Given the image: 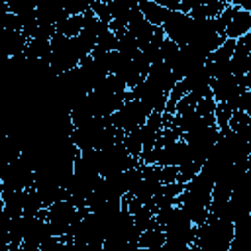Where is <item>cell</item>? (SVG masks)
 I'll return each mask as SVG.
<instances>
[{
    "instance_id": "8fae6325",
    "label": "cell",
    "mask_w": 251,
    "mask_h": 251,
    "mask_svg": "<svg viewBox=\"0 0 251 251\" xmlns=\"http://www.w3.org/2000/svg\"><path fill=\"white\" fill-rule=\"evenodd\" d=\"M27 45V37L24 35V31H14V29H4V51L10 57L22 55L24 49Z\"/></svg>"
},
{
    "instance_id": "83f0119b",
    "label": "cell",
    "mask_w": 251,
    "mask_h": 251,
    "mask_svg": "<svg viewBox=\"0 0 251 251\" xmlns=\"http://www.w3.org/2000/svg\"><path fill=\"white\" fill-rule=\"evenodd\" d=\"M180 2H182V0H180Z\"/></svg>"
},
{
    "instance_id": "4316f807",
    "label": "cell",
    "mask_w": 251,
    "mask_h": 251,
    "mask_svg": "<svg viewBox=\"0 0 251 251\" xmlns=\"http://www.w3.org/2000/svg\"><path fill=\"white\" fill-rule=\"evenodd\" d=\"M231 4H233V6H237V8H241V10L251 12V0H233Z\"/></svg>"
},
{
    "instance_id": "2e32d148",
    "label": "cell",
    "mask_w": 251,
    "mask_h": 251,
    "mask_svg": "<svg viewBox=\"0 0 251 251\" xmlns=\"http://www.w3.org/2000/svg\"><path fill=\"white\" fill-rule=\"evenodd\" d=\"M96 45L106 49V51H116L118 49V35L116 31L110 27V24H100L98 35H96Z\"/></svg>"
},
{
    "instance_id": "d6986e66",
    "label": "cell",
    "mask_w": 251,
    "mask_h": 251,
    "mask_svg": "<svg viewBox=\"0 0 251 251\" xmlns=\"http://www.w3.org/2000/svg\"><path fill=\"white\" fill-rule=\"evenodd\" d=\"M214 116H216V124L220 127V131H227L229 129V120L233 116V110L226 102H218L216 110H214Z\"/></svg>"
},
{
    "instance_id": "484cf974",
    "label": "cell",
    "mask_w": 251,
    "mask_h": 251,
    "mask_svg": "<svg viewBox=\"0 0 251 251\" xmlns=\"http://www.w3.org/2000/svg\"><path fill=\"white\" fill-rule=\"evenodd\" d=\"M161 6H165L167 10H182V2L180 0H157Z\"/></svg>"
},
{
    "instance_id": "d4e9b609",
    "label": "cell",
    "mask_w": 251,
    "mask_h": 251,
    "mask_svg": "<svg viewBox=\"0 0 251 251\" xmlns=\"http://www.w3.org/2000/svg\"><path fill=\"white\" fill-rule=\"evenodd\" d=\"M239 110H241V112H245L247 116H251V88H247V90L241 94Z\"/></svg>"
},
{
    "instance_id": "5bb4252c",
    "label": "cell",
    "mask_w": 251,
    "mask_h": 251,
    "mask_svg": "<svg viewBox=\"0 0 251 251\" xmlns=\"http://www.w3.org/2000/svg\"><path fill=\"white\" fill-rule=\"evenodd\" d=\"M57 31L67 35V37H76L82 27H84V14H76V16H67L65 20H61L57 25Z\"/></svg>"
},
{
    "instance_id": "44dd1931",
    "label": "cell",
    "mask_w": 251,
    "mask_h": 251,
    "mask_svg": "<svg viewBox=\"0 0 251 251\" xmlns=\"http://www.w3.org/2000/svg\"><path fill=\"white\" fill-rule=\"evenodd\" d=\"M178 51H180V45L176 41H173L169 37L163 39V43H161V59L165 63H173V59L178 55Z\"/></svg>"
},
{
    "instance_id": "ac0fdd59",
    "label": "cell",
    "mask_w": 251,
    "mask_h": 251,
    "mask_svg": "<svg viewBox=\"0 0 251 251\" xmlns=\"http://www.w3.org/2000/svg\"><path fill=\"white\" fill-rule=\"evenodd\" d=\"M124 143H126L127 151H129L133 157H137V159L141 157V151H143V137H141L139 127L133 129V131H127V133L124 135Z\"/></svg>"
},
{
    "instance_id": "7402d4cb",
    "label": "cell",
    "mask_w": 251,
    "mask_h": 251,
    "mask_svg": "<svg viewBox=\"0 0 251 251\" xmlns=\"http://www.w3.org/2000/svg\"><path fill=\"white\" fill-rule=\"evenodd\" d=\"M90 10L96 14V18L100 20V22H104V24H110L112 20H114V16H112V12H110V6L106 4V2H102V0H92L90 2Z\"/></svg>"
},
{
    "instance_id": "6da1fadb",
    "label": "cell",
    "mask_w": 251,
    "mask_h": 251,
    "mask_svg": "<svg viewBox=\"0 0 251 251\" xmlns=\"http://www.w3.org/2000/svg\"><path fill=\"white\" fill-rule=\"evenodd\" d=\"M233 241V222L214 216H208V222L202 226H196V235L192 241L194 251H229Z\"/></svg>"
},
{
    "instance_id": "30bf717a",
    "label": "cell",
    "mask_w": 251,
    "mask_h": 251,
    "mask_svg": "<svg viewBox=\"0 0 251 251\" xmlns=\"http://www.w3.org/2000/svg\"><path fill=\"white\" fill-rule=\"evenodd\" d=\"M137 2H139V10H141V14L145 16L147 22H151L153 25H163L165 24L171 10L161 6L157 0H137Z\"/></svg>"
},
{
    "instance_id": "4fadbf2b",
    "label": "cell",
    "mask_w": 251,
    "mask_h": 251,
    "mask_svg": "<svg viewBox=\"0 0 251 251\" xmlns=\"http://www.w3.org/2000/svg\"><path fill=\"white\" fill-rule=\"evenodd\" d=\"M165 245V231L161 226H155V227H149V229H143L141 235H139V249H163Z\"/></svg>"
},
{
    "instance_id": "52a82bcc",
    "label": "cell",
    "mask_w": 251,
    "mask_h": 251,
    "mask_svg": "<svg viewBox=\"0 0 251 251\" xmlns=\"http://www.w3.org/2000/svg\"><path fill=\"white\" fill-rule=\"evenodd\" d=\"M157 27L159 25H153L151 22H147L145 20V16L141 14V10H139V6L131 12V16H129V22H127V29L137 37V41H139V45H145V43H149L151 39H153V35H155V31H157Z\"/></svg>"
},
{
    "instance_id": "9c48e42d",
    "label": "cell",
    "mask_w": 251,
    "mask_h": 251,
    "mask_svg": "<svg viewBox=\"0 0 251 251\" xmlns=\"http://www.w3.org/2000/svg\"><path fill=\"white\" fill-rule=\"evenodd\" d=\"M247 31H251V12L241 10V8L235 6V12L231 16V22L226 27V37L237 39V37L245 35Z\"/></svg>"
},
{
    "instance_id": "ba28073f",
    "label": "cell",
    "mask_w": 251,
    "mask_h": 251,
    "mask_svg": "<svg viewBox=\"0 0 251 251\" xmlns=\"http://www.w3.org/2000/svg\"><path fill=\"white\" fill-rule=\"evenodd\" d=\"M229 251H251V216L233 222V241Z\"/></svg>"
},
{
    "instance_id": "7a4b0ae2",
    "label": "cell",
    "mask_w": 251,
    "mask_h": 251,
    "mask_svg": "<svg viewBox=\"0 0 251 251\" xmlns=\"http://www.w3.org/2000/svg\"><path fill=\"white\" fill-rule=\"evenodd\" d=\"M163 231H165V245L161 251H165V249L184 251V249L192 247V241L196 235V226L186 216V212L178 204H175L167 222L163 224Z\"/></svg>"
},
{
    "instance_id": "e0dca14e",
    "label": "cell",
    "mask_w": 251,
    "mask_h": 251,
    "mask_svg": "<svg viewBox=\"0 0 251 251\" xmlns=\"http://www.w3.org/2000/svg\"><path fill=\"white\" fill-rule=\"evenodd\" d=\"M233 51H235V39H231V37H226V39L220 43V47H218V49H214V51L208 55V59H210V61H216V63L231 61V55H233Z\"/></svg>"
},
{
    "instance_id": "cb8c5ba5",
    "label": "cell",
    "mask_w": 251,
    "mask_h": 251,
    "mask_svg": "<svg viewBox=\"0 0 251 251\" xmlns=\"http://www.w3.org/2000/svg\"><path fill=\"white\" fill-rule=\"evenodd\" d=\"M216 100H214V96H208V98H200L198 100V104H196V112L200 114V116H212L214 114V110H216Z\"/></svg>"
},
{
    "instance_id": "8992f818",
    "label": "cell",
    "mask_w": 251,
    "mask_h": 251,
    "mask_svg": "<svg viewBox=\"0 0 251 251\" xmlns=\"http://www.w3.org/2000/svg\"><path fill=\"white\" fill-rule=\"evenodd\" d=\"M155 88H159V90H163V92H171L173 90V86L178 82L176 78H175V75H173V71H171V67L165 63V61H157V63H151V67H149V73H147V76H145Z\"/></svg>"
},
{
    "instance_id": "7c38bea8",
    "label": "cell",
    "mask_w": 251,
    "mask_h": 251,
    "mask_svg": "<svg viewBox=\"0 0 251 251\" xmlns=\"http://www.w3.org/2000/svg\"><path fill=\"white\" fill-rule=\"evenodd\" d=\"M118 35V53L120 55H124V57H129V59H133L139 51H141V45H139V41H137V37L126 27L124 31H120V33H116Z\"/></svg>"
},
{
    "instance_id": "ffe728a7",
    "label": "cell",
    "mask_w": 251,
    "mask_h": 251,
    "mask_svg": "<svg viewBox=\"0 0 251 251\" xmlns=\"http://www.w3.org/2000/svg\"><path fill=\"white\" fill-rule=\"evenodd\" d=\"M233 12H235V6H233V4H227V6L220 12V16H216V18H214L216 29H218V33H220V35H224V37H226V27H227V24L231 22Z\"/></svg>"
},
{
    "instance_id": "9a60e30c",
    "label": "cell",
    "mask_w": 251,
    "mask_h": 251,
    "mask_svg": "<svg viewBox=\"0 0 251 251\" xmlns=\"http://www.w3.org/2000/svg\"><path fill=\"white\" fill-rule=\"evenodd\" d=\"M229 127H231L233 131H237V133L251 145V116H247V114L241 112V110L233 112V116H231V120H229Z\"/></svg>"
},
{
    "instance_id": "f1b7e54d",
    "label": "cell",
    "mask_w": 251,
    "mask_h": 251,
    "mask_svg": "<svg viewBox=\"0 0 251 251\" xmlns=\"http://www.w3.org/2000/svg\"><path fill=\"white\" fill-rule=\"evenodd\" d=\"M249 216H251V214H249Z\"/></svg>"
},
{
    "instance_id": "603a6c76",
    "label": "cell",
    "mask_w": 251,
    "mask_h": 251,
    "mask_svg": "<svg viewBox=\"0 0 251 251\" xmlns=\"http://www.w3.org/2000/svg\"><path fill=\"white\" fill-rule=\"evenodd\" d=\"M63 4H65V12L69 16L84 14L90 10V0H63Z\"/></svg>"
},
{
    "instance_id": "5b68a950",
    "label": "cell",
    "mask_w": 251,
    "mask_h": 251,
    "mask_svg": "<svg viewBox=\"0 0 251 251\" xmlns=\"http://www.w3.org/2000/svg\"><path fill=\"white\" fill-rule=\"evenodd\" d=\"M131 92V98H137L139 102H143L147 106L149 112H165L167 108V100H169V94L155 88L147 78H143L139 84H135L133 88H129Z\"/></svg>"
},
{
    "instance_id": "3957f363",
    "label": "cell",
    "mask_w": 251,
    "mask_h": 251,
    "mask_svg": "<svg viewBox=\"0 0 251 251\" xmlns=\"http://www.w3.org/2000/svg\"><path fill=\"white\" fill-rule=\"evenodd\" d=\"M149 114L151 112L147 110V106L143 102H139L137 98H127L120 110H116L112 116H108V120L114 127L127 133V131H133L139 126H143Z\"/></svg>"
},
{
    "instance_id": "277c9868",
    "label": "cell",
    "mask_w": 251,
    "mask_h": 251,
    "mask_svg": "<svg viewBox=\"0 0 251 251\" xmlns=\"http://www.w3.org/2000/svg\"><path fill=\"white\" fill-rule=\"evenodd\" d=\"M165 35L173 41H176L178 45H186L188 37H190V27H192V18L188 12L182 10H171L165 24L161 25Z\"/></svg>"
}]
</instances>
